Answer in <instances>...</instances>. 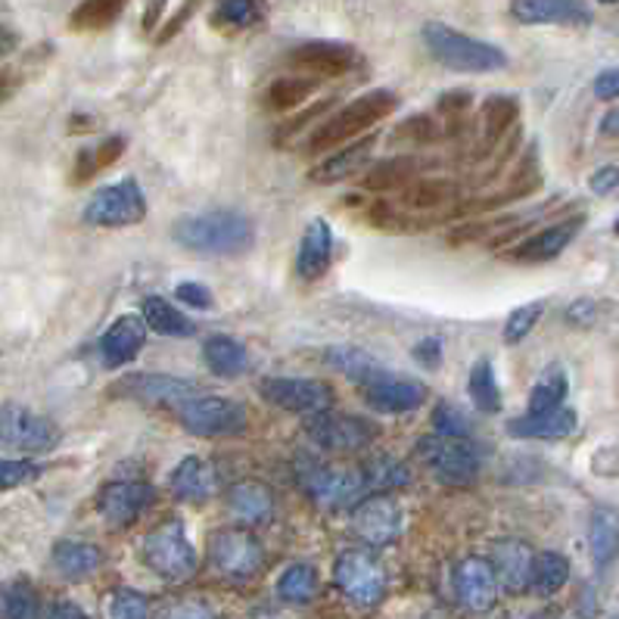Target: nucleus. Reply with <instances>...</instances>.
Here are the masks:
<instances>
[{
    "instance_id": "obj_59",
    "label": "nucleus",
    "mask_w": 619,
    "mask_h": 619,
    "mask_svg": "<svg viewBox=\"0 0 619 619\" xmlns=\"http://www.w3.org/2000/svg\"><path fill=\"white\" fill-rule=\"evenodd\" d=\"M194 10H197L194 3H187V7H181V10H178V16L172 19V25H168V29H165L163 35H159V44H163V41H168V37L175 35V32H178V29H181V25H184V19L194 16Z\"/></svg>"
},
{
    "instance_id": "obj_49",
    "label": "nucleus",
    "mask_w": 619,
    "mask_h": 619,
    "mask_svg": "<svg viewBox=\"0 0 619 619\" xmlns=\"http://www.w3.org/2000/svg\"><path fill=\"white\" fill-rule=\"evenodd\" d=\"M41 476V467L35 461H25V457H0V493L7 489H19L25 483H32Z\"/></svg>"
},
{
    "instance_id": "obj_50",
    "label": "nucleus",
    "mask_w": 619,
    "mask_h": 619,
    "mask_svg": "<svg viewBox=\"0 0 619 619\" xmlns=\"http://www.w3.org/2000/svg\"><path fill=\"white\" fill-rule=\"evenodd\" d=\"M110 619H150V601L134 588H119L110 598Z\"/></svg>"
},
{
    "instance_id": "obj_57",
    "label": "nucleus",
    "mask_w": 619,
    "mask_h": 619,
    "mask_svg": "<svg viewBox=\"0 0 619 619\" xmlns=\"http://www.w3.org/2000/svg\"><path fill=\"white\" fill-rule=\"evenodd\" d=\"M47 619H88V614L75 601H56L54 607H51Z\"/></svg>"
},
{
    "instance_id": "obj_34",
    "label": "nucleus",
    "mask_w": 619,
    "mask_h": 619,
    "mask_svg": "<svg viewBox=\"0 0 619 619\" xmlns=\"http://www.w3.org/2000/svg\"><path fill=\"white\" fill-rule=\"evenodd\" d=\"M566 393H570V383H566L564 367H548L545 374L535 380V386L529 389V405L527 414L532 418H542V414H554L564 408Z\"/></svg>"
},
{
    "instance_id": "obj_43",
    "label": "nucleus",
    "mask_w": 619,
    "mask_h": 619,
    "mask_svg": "<svg viewBox=\"0 0 619 619\" xmlns=\"http://www.w3.org/2000/svg\"><path fill=\"white\" fill-rule=\"evenodd\" d=\"M545 309H548L545 299H535V302H527V306H520V309L510 311L508 321H505V330H501L505 346H520L529 333L535 330V324L542 321Z\"/></svg>"
},
{
    "instance_id": "obj_55",
    "label": "nucleus",
    "mask_w": 619,
    "mask_h": 619,
    "mask_svg": "<svg viewBox=\"0 0 619 619\" xmlns=\"http://www.w3.org/2000/svg\"><path fill=\"white\" fill-rule=\"evenodd\" d=\"M163 619H212V610L202 601H181L172 604Z\"/></svg>"
},
{
    "instance_id": "obj_22",
    "label": "nucleus",
    "mask_w": 619,
    "mask_h": 619,
    "mask_svg": "<svg viewBox=\"0 0 619 619\" xmlns=\"http://www.w3.org/2000/svg\"><path fill=\"white\" fill-rule=\"evenodd\" d=\"M510 16L523 25H588L592 10L566 0H517L510 3Z\"/></svg>"
},
{
    "instance_id": "obj_6",
    "label": "nucleus",
    "mask_w": 619,
    "mask_h": 619,
    "mask_svg": "<svg viewBox=\"0 0 619 619\" xmlns=\"http://www.w3.org/2000/svg\"><path fill=\"white\" fill-rule=\"evenodd\" d=\"M144 219L146 197L137 178H122L110 187H100L81 212V221L91 228H131Z\"/></svg>"
},
{
    "instance_id": "obj_53",
    "label": "nucleus",
    "mask_w": 619,
    "mask_h": 619,
    "mask_svg": "<svg viewBox=\"0 0 619 619\" xmlns=\"http://www.w3.org/2000/svg\"><path fill=\"white\" fill-rule=\"evenodd\" d=\"M588 190H592L595 197H607V194L619 190V165H601L598 172H592Z\"/></svg>"
},
{
    "instance_id": "obj_8",
    "label": "nucleus",
    "mask_w": 619,
    "mask_h": 619,
    "mask_svg": "<svg viewBox=\"0 0 619 619\" xmlns=\"http://www.w3.org/2000/svg\"><path fill=\"white\" fill-rule=\"evenodd\" d=\"M333 583L346 595V601L374 607L386 595V570L365 548H349L333 564Z\"/></svg>"
},
{
    "instance_id": "obj_26",
    "label": "nucleus",
    "mask_w": 619,
    "mask_h": 619,
    "mask_svg": "<svg viewBox=\"0 0 619 619\" xmlns=\"http://www.w3.org/2000/svg\"><path fill=\"white\" fill-rule=\"evenodd\" d=\"M51 561H54L56 573H59L66 583H85V579H91L93 573L100 570V564H103V551L97 545H91V542L63 539V542H56L54 545Z\"/></svg>"
},
{
    "instance_id": "obj_19",
    "label": "nucleus",
    "mask_w": 619,
    "mask_h": 619,
    "mask_svg": "<svg viewBox=\"0 0 619 619\" xmlns=\"http://www.w3.org/2000/svg\"><path fill=\"white\" fill-rule=\"evenodd\" d=\"M455 592L457 601L471 614H486L498 601V576L493 561L486 557H464L455 566Z\"/></svg>"
},
{
    "instance_id": "obj_63",
    "label": "nucleus",
    "mask_w": 619,
    "mask_h": 619,
    "mask_svg": "<svg viewBox=\"0 0 619 619\" xmlns=\"http://www.w3.org/2000/svg\"><path fill=\"white\" fill-rule=\"evenodd\" d=\"M617 234H619V219H617Z\"/></svg>"
},
{
    "instance_id": "obj_23",
    "label": "nucleus",
    "mask_w": 619,
    "mask_h": 619,
    "mask_svg": "<svg viewBox=\"0 0 619 619\" xmlns=\"http://www.w3.org/2000/svg\"><path fill=\"white\" fill-rule=\"evenodd\" d=\"M333 262V228L324 219H311L306 234L299 240L296 272L302 280H321Z\"/></svg>"
},
{
    "instance_id": "obj_32",
    "label": "nucleus",
    "mask_w": 619,
    "mask_h": 619,
    "mask_svg": "<svg viewBox=\"0 0 619 619\" xmlns=\"http://www.w3.org/2000/svg\"><path fill=\"white\" fill-rule=\"evenodd\" d=\"M576 423H579L576 411L561 408V411L542 414V418L523 414V418L508 420V433L513 439H566L576 430Z\"/></svg>"
},
{
    "instance_id": "obj_20",
    "label": "nucleus",
    "mask_w": 619,
    "mask_h": 619,
    "mask_svg": "<svg viewBox=\"0 0 619 619\" xmlns=\"http://www.w3.org/2000/svg\"><path fill=\"white\" fill-rule=\"evenodd\" d=\"M146 321L141 314H122V318H115L110 324V330L100 336V343H97V352H100V362L103 367H110V371H119V367L131 365L137 355H141V349L146 346Z\"/></svg>"
},
{
    "instance_id": "obj_24",
    "label": "nucleus",
    "mask_w": 619,
    "mask_h": 619,
    "mask_svg": "<svg viewBox=\"0 0 619 619\" xmlns=\"http://www.w3.org/2000/svg\"><path fill=\"white\" fill-rule=\"evenodd\" d=\"M168 489L181 501H206L219 489V474L202 457H184L168 476Z\"/></svg>"
},
{
    "instance_id": "obj_44",
    "label": "nucleus",
    "mask_w": 619,
    "mask_h": 619,
    "mask_svg": "<svg viewBox=\"0 0 619 619\" xmlns=\"http://www.w3.org/2000/svg\"><path fill=\"white\" fill-rule=\"evenodd\" d=\"M122 3L119 0H91V3H81L73 13V29L81 32H93V29H107L115 19L122 16Z\"/></svg>"
},
{
    "instance_id": "obj_14",
    "label": "nucleus",
    "mask_w": 619,
    "mask_h": 619,
    "mask_svg": "<svg viewBox=\"0 0 619 619\" xmlns=\"http://www.w3.org/2000/svg\"><path fill=\"white\" fill-rule=\"evenodd\" d=\"M306 433L324 452H358L380 436L377 423L352 418V414H336V411H324V414L306 420Z\"/></svg>"
},
{
    "instance_id": "obj_3",
    "label": "nucleus",
    "mask_w": 619,
    "mask_h": 619,
    "mask_svg": "<svg viewBox=\"0 0 619 619\" xmlns=\"http://www.w3.org/2000/svg\"><path fill=\"white\" fill-rule=\"evenodd\" d=\"M396 110H399V97L393 91L362 93L358 100H352L349 107L321 122V128L309 137V153H324L330 146L362 141L367 128H374Z\"/></svg>"
},
{
    "instance_id": "obj_42",
    "label": "nucleus",
    "mask_w": 619,
    "mask_h": 619,
    "mask_svg": "<svg viewBox=\"0 0 619 619\" xmlns=\"http://www.w3.org/2000/svg\"><path fill=\"white\" fill-rule=\"evenodd\" d=\"M122 153H125V137H110V141H103V144L85 150V153L78 156V165H75V181H88V178H93L100 168L115 163Z\"/></svg>"
},
{
    "instance_id": "obj_47",
    "label": "nucleus",
    "mask_w": 619,
    "mask_h": 619,
    "mask_svg": "<svg viewBox=\"0 0 619 619\" xmlns=\"http://www.w3.org/2000/svg\"><path fill=\"white\" fill-rule=\"evenodd\" d=\"M262 16V7L253 0H224L215 7V25L221 29H246L255 19Z\"/></svg>"
},
{
    "instance_id": "obj_27",
    "label": "nucleus",
    "mask_w": 619,
    "mask_h": 619,
    "mask_svg": "<svg viewBox=\"0 0 619 619\" xmlns=\"http://www.w3.org/2000/svg\"><path fill=\"white\" fill-rule=\"evenodd\" d=\"M228 508L246 527H258V523H268L274 517V493L258 479H243L237 486H231Z\"/></svg>"
},
{
    "instance_id": "obj_2",
    "label": "nucleus",
    "mask_w": 619,
    "mask_h": 619,
    "mask_svg": "<svg viewBox=\"0 0 619 619\" xmlns=\"http://www.w3.org/2000/svg\"><path fill=\"white\" fill-rule=\"evenodd\" d=\"M420 37L427 44L430 56L436 59L439 66L452 69V73H498L508 66V54L501 47H495L489 41L455 32L445 22H427L420 29Z\"/></svg>"
},
{
    "instance_id": "obj_46",
    "label": "nucleus",
    "mask_w": 619,
    "mask_h": 619,
    "mask_svg": "<svg viewBox=\"0 0 619 619\" xmlns=\"http://www.w3.org/2000/svg\"><path fill=\"white\" fill-rule=\"evenodd\" d=\"M433 430L442 439H467L471 436V420L455 401H439L433 408Z\"/></svg>"
},
{
    "instance_id": "obj_16",
    "label": "nucleus",
    "mask_w": 619,
    "mask_h": 619,
    "mask_svg": "<svg viewBox=\"0 0 619 619\" xmlns=\"http://www.w3.org/2000/svg\"><path fill=\"white\" fill-rule=\"evenodd\" d=\"M156 505V486L144 479H115L97 495V510L110 527H131Z\"/></svg>"
},
{
    "instance_id": "obj_11",
    "label": "nucleus",
    "mask_w": 619,
    "mask_h": 619,
    "mask_svg": "<svg viewBox=\"0 0 619 619\" xmlns=\"http://www.w3.org/2000/svg\"><path fill=\"white\" fill-rule=\"evenodd\" d=\"M258 393L274 408H284V411L302 414V418L324 414L333 405L330 383L314 380V377H265L258 383Z\"/></svg>"
},
{
    "instance_id": "obj_5",
    "label": "nucleus",
    "mask_w": 619,
    "mask_h": 619,
    "mask_svg": "<svg viewBox=\"0 0 619 619\" xmlns=\"http://www.w3.org/2000/svg\"><path fill=\"white\" fill-rule=\"evenodd\" d=\"M292 471H296L299 489L321 508H343V505H352L355 498H362L367 493L362 471L330 467V464L311 455L296 457Z\"/></svg>"
},
{
    "instance_id": "obj_45",
    "label": "nucleus",
    "mask_w": 619,
    "mask_h": 619,
    "mask_svg": "<svg viewBox=\"0 0 619 619\" xmlns=\"http://www.w3.org/2000/svg\"><path fill=\"white\" fill-rule=\"evenodd\" d=\"M455 194H457L455 184L433 178V181H420L414 184V187H408L401 200H405V206H411V209H436L442 202L452 200Z\"/></svg>"
},
{
    "instance_id": "obj_35",
    "label": "nucleus",
    "mask_w": 619,
    "mask_h": 619,
    "mask_svg": "<svg viewBox=\"0 0 619 619\" xmlns=\"http://www.w3.org/2000/svg\"><path fill=\"white\" fill-rule=\"evenodd\" d=\"M362 479H365L367 493H393V489H405L411 483L408 467L399 457L393 455H374L371 461L362 464Z\"/></svg>"
},
{
    "instance_id": "obj_60",
    "label": "nucleus",
    "mask_w": 619,
    "mask_h": 619,
    "mask_svg": "<svg viewBox=\"0 0 619 619\" xmlns=\"http://www.w3.org/2000/svg\"><path fill=\"white\" fill-rule=\"evenodd\" d=\"M13 88H16V75L13 73H0V103L13 93Z\"/></svg>"
},
{
    "instance_id": "obj_36",
    "label": "nucleus",
    "mask_w": 619,
    "mask_h": 619,
    "mask_svg": "<svg viewBox=\"0 0 619 619\" xmlns=\"http://www.w3.org/2000/svg\"><path fill=\"white\" fill-rule=\"evenodd\" d=\"M566 579H570V561H566L564 554H557V551L535 554V561H532V583H529V588L535 595L551 598V595H557L564 588Z\"/></svg>"
},
{
    "instance_id": "obj_15",
    "label": "nucleus",
    "mask_w": 619,
    "mask_h": 619,
    "mask_svg": "<svg viewBox=\"0 0 619 619\" xmlns=\"http://www.w3.org/2000/svg\"><path fill=\"white\" fill-rule=\"evenodd\" d=\"M401 529H405V510L393 495L362 498L352 510V532L371 548L399 542Z\"/></svg>"
},
{
    "instance_id": "obj_28",
    "label": "nucleus",
    "mask_w": 619,
    "mask_h": 619,
    "mask_svg": "<svg viewBox=\"0 0 619 619\" xmlns=\"http://www.w3.org/2000/svg\"><path fill=\"white\" fill-rule=\"evenodd\" d=\"M374 146H377V134H367V137L355 141L352 146H343L340 153H330L324 163H318L314 168H311L309 178L314 184L346 181L349 175H355V172H358V168L371 159Z\"/></svg>"
},
{
    "instance_id": "obj_58",
    "label": "nucleus",
    "mask_w": 619,
    "mask_h": 619,
    "mask_svg": "<svg viewBox=\"0 0 619 619\" xmlns=\"http://www.w3.org/2000/svg\"><path fill=\"white\" fill-rule=\"evenodd\" d=\"M19 47V35L13 29H7V25H0V59L3 56H10L13 51Z\"/></svg>"
},
{
    "instance_id": "obj_52",
    "label": "nucleus",
    "mask_w": 619,
    "mask_h": 619,
    "mask_svg": "<svg viewBox=\"0 0 619 619\" xmlns=\"http://www.w3.org/2000/svg\"><path fill=\"white\" fill-rule=\"evenodd\" d=\"M175 296L181 299L184 306H190V309H200V311H209L215 306V299H212V290L209 287H202V284H194V280H184L175 287Z\"/></svg>"
},
{
    "instance_id": "obj_51",
    "label": "nucleus",
    "mask_w": 619,
    "mask_h": 619,
    "mask_svg": "<svg viewBox=\"0 0 619 619\" xmlns=\"http://www.w3.org/2000/svg\"><path fill=\"white\" fill-rule=\"evenodd\" d=\"M607 309H610V306H604L601 299H576V302L566 309V324H570V328H595Z\"/></svg>"
},
{
    "instance_id": "obj_33",
    "label": "nucleus",
    "mask_w": 619,
    "mask_h": 619,
    "mask_svg": "<svg viewBox=\"0 0 619 619\" xmlns=\"http://www.w3.org/2000/svg\"><path fill=\"white\" fill-rule=\"evenodd\" d=\"M141 318L146 321V328L156 330L159 336H194L197 324L184 314L181 309H175L168 299L163 296H146L144 306H141Z\"/></svg>"
},
{
    "instance_id": "obj_31",
    "label": "nucleus",
    "mask_w": 619,
    "mask_h": 619,
    "mask_svg": "<svg viewBox=\"0 0 619 619\" xmlns=\"http://www.w3.org/2000/svg\"><path fill=\"white\" fill-rule=\"evenodd\" d=\"M202 362L206 367L215 374V377H224V380H234L240 377L246 367H250V352L246 346L234 340V336H224V333H215L202 343Z\"/></svg>"
},
{
    "instance_id": "obj_61",
    "label": "nucleus",
    "mask_w": 619,
    "mask_h": 619,
    "mask_svg": "<svg viewBox=\"0 0 619 619\" xmlns=\"http://www.w3.org/2000/svg\"><path fill=\"white\" fill-rule=\"evenodd\" d=\"M601 131L604 134H614V137H619V110H614L607 119L601 122Z\"/></svg>"
},
{
    "instance_id": "obj_25",
    "label": "nucleus",
    "mask_w": 619,
    "mask_h": 619,
    "mask_svg": "<svg viewBox=\"0 0 619 619\" xmlns=\"http://www.w3.org/2000/svg\"><path fill=\"white\" fill-rule=\"evenodd\" d=\"M532 551H529L527 542L520 539H501L495 545L493 554V566L498 583L505 585L508 592H527L529 583H532Z\"/></svg>"
},
{
    "instance_id": "obj_29",
    "label": "nucleus",
    "mask_w": 619,
    "mask_h": 619,
    "mask_svg": "<svg viewBox=\"0 0 619 619\" xmlns=\"http://www.w3.org/2000/svg\"><path fill=\"white\" fill-rule=\"evenodd\" d=\"M588 551L595 570H607L619 557V513L614 508H595L588 520Z\"/></svg>"
},
{
    "instance_id": "obj_12",
    "label": "nucleus",
    "mask_w": 619,
    "mask_h": 619,
    "mask_svg": "<svg viewBox=\"0 0 619 619\" xmlns=\"http://www.w3.org/2000/svg\"><path fill=\"white\" fill-rule=\"evenodd\" d=\"M56 442H59V427L54 420L41 418L22 405L0 408V449L37 455V452L56 449Z\"/></svg>"
},
{
    "instance_id": "obj_9",
    "label": "nucleus",
    "mask_w": 619,
    "mask_h": 619,
    "mask_svg": "<svg viewBox=\"0 0 619 619\" xmlns=\"http://www.w3.org/2000/svg\"><path fill=\"white\" fill-rule=\"evenodd\" d=\"M209 564L228 579H253L265 566V548L250 529H215L209 535Z\"/></svg>"
},
{
    "instance_id": "obj_1",
    "label": "nucleus",
    "mask_w": 619,
    "mask_h": 619,
    "mask_svg": "<svg viewBox=\"0 0 619 619\" xmlns=\"http://www.w3.org/2000/svg\"><path fill=\"white\" fill-rule=\"evenodd\" d=\"M172 240L197 255H246L255 243V224L237 209H212L202 215H184L172 224Z\"/></svg>"
},
{
    "instance_id": "obj_4",
    "label": "nucleus",
    "mask_w": 619,
    "mask_h": 619,
    "mask_svg": "<svg viewBox=\"0 0 619 619\" xmlns=\"http://www.w3.org/2000/svg\"><path fill=\"white\" fill-rule=\"evenodd\" d=\"M141 554H144V564L165 583H187L200 566L197 548L190 545L187 529L175 517L146 532Z\"/></svg>"
},
{
    "instance_id": "obj_37",
    "label": "nucleus",
    "mask_w": 619,
    "mask_h": 619,
    "mask_svg": "<svg viewBox=\"0 0 619 619\" xmlns=\"http://www.w3.org/2000/svg\"><path fill=\"white\" fill-rule=\"evenodd\" d=\"M467 393H471L476 411H483V414H498L501 411V386H498V377H495V367L489 358H479L471 367Z\"/></svg>"
},
{
    "instance_id": "obj_17",
    "label": "nucleus",
    "mask_w": 619,
    "mask_h": 619,
    "mask_svg": "<svg viewBox=\"0 0 619 619\" xmlns=\"http://www.w3.org/2000/svg\"><path fill=\"white\" fill-rule=\"evenodd\" d=\"M358 51L343 41H306L299 47H292L287 54V66L292 73H302L306 78H336L355 69Z\"/></svg>"
},
{
    "instance_id": "obj_54",
    "label": "nucleus",
    "mask_w": 619,
    "mask_h": 619,
    "mask_svg": "<svg viewBox=\"0 0 619 619\" xmlns=\"http://www.w3.org/2000/svg\"><path fill=\"white\" fill-rule=\"evenodd\" d=\"M414 358H418V362L423 367L436 371V367L442 365V340H439V336H430V340H420L418 346H414Z\"/></svg>"
},
{
    "instance_id": "obj_41",
    "label": "nucleus",
    "mask_w": 619,
    "mask_h": 619,
    "mask_svg": "<svg viewBox=\"0 0 619 619\" xmlns=\"http://www.w3.org/2000/svg\"><path fill=\"white\" fill-rule=\"evenodd\" d=\"M420 168L418 159H411V156H405V159H386V163H380L371 175L365 178V187H371V190H380V194H386V190H399V187H405V184L414 178V172Z\"/></svg>"
},
{
    "instance_id": "obj_40",
    "label": "nucleus",
    "mask_w": 619,
    "mask_h": 619,
    "mask_svg": "<svg viewBox=\"0 0 619 619\" xmlns=\"http://www.w3.org/2000/svg\"><path fill=\"white\" fill-rule=\"evenodd\" d=\"M277 595L287 604H309L318 595V570L311 564H292L277 579Z\"/></svg>"
},
{
    "instance_id": "obj_10",
    "label": "nucleus",
    "mask_w": 619,
    "mask_h": 619,
    "mask_svg": "<svg viewBox=\"0 0 619 619\" xmlns=\"http://www.w3.org/2000/svg\"><path fill=\"white\" fill-rule=\"evenodd\" d=\"M418 455L445 486H467L479 474V455L471 439L423 436L418 442Z\"/></svg>"
},
{
    "instance_id": "obj_21",
    "label": "nucleus",
    "mask_w": 619,
    "mask_h": 619,
    "mask_svg": "<svg viewBox=\"0 0 619 619\" xmlns=\"http://www.w3.org/2000/svg\"><path fill=\"white\" fill-rule=\"evenodd\" d=\"M583 224H585L583 215L554 221V224H548L545 231H539V234H532L529 240H523L520 246H513L505 258L520 262V265H542V262H551V258H557V255L564 253L573 240L579 237Z\"/></svg>"
},
{
    "instance_id": "obj_39",
    "label": "nucleus",
    "mask_w": 619,
    "mask_h": 619,
    "mask_svg": "<svg viewBox=\"0 0 619 619\" xmlns=\"http://www.w3.org/2000/svg\"><path fill=\"white\" fill-rule=\"evenodd\" d=\"M318 88L314 78H306V75H284L277 78L272 88L265 91V107L274 112H287L292 107H299L302 100H309V93Z\"/></svg>"
},
{
    "instance_id": "obj_18",
    "label": "nucleus",
    "mask_w": 619,
    "mask_h": 619,
    "mask_svg": "<svg viewBox=\"0 0 619 619\" xmlns=\"http://www.w3.org/2000/svg\"><path fill=\"white\" fill-rule=\"evenodd\" d=\"M362 396L380 414H408V411H418L430 393H427V386L420 380L399 377L396 371H389V374H383L380 380L367 383L365 389H362Z\"/></svg>"
},
{
    "instance_id": "obj_13",
    "label": "nucleus",
    "mask_w": 619,
    "mask_h": 619,
    "mask_svg": "<svg viewBox=\"0 0 619 619\" xmlns=\"http://www.w3.org/2000/svg\"><path fill=\"white\" fill-rule=\"evenodd\" d=\"M110 396L115 399L144 401V405H156V408H178L187 399L200 396V386L194 380H181L172 374H125L110 386Z\"/></svg>"
},
{
    "instance_id": "obj_56",
    "label": "nucleus",
    "mask_w": 619,
    "mask_h": 619,
    "mask_svg": "<svg viewBox=\"0 0 619 619\" xmlns=\"http://www.w3.org/2000/svg\"><path fill=\"white\" fill-rule=\"evenodd\" d=\"M595 97L598 100H617L619 97V66H614V69H604L598 78H595Z\"/></svg>"
},
{
    "instance_id": "obj_38",
    "label": "nucleus",
    "mask_w": 619,
    "mask_h": 619,
    "mask_svg": "<svg viewBox=\"0 0 619 619\" xmlns=\"http://www.w3.org/2000/svg\"><path fill=\"white\" fill-rule=\"evenodd\" d=\"M517 115H520L517 97H510V93H495V97H489V100L483 103V137H486V146L498 144V141L505 137V131L517 122Z\"/></svg>"
},
{
    "instance_id": "obj_7",
    "label": "nucleus",
    "mask_w": 619,
    "mask_h": 619,
    "mask_svg": "<svg viewBox=\"0 0 619 619\" xmlns=\"http://www.w3.org/2000/svg\"><path fill=\"white\" fill-rule=\"evenodd\" d=\"M175 414L181 420L187 433L202 439L215 436H237L246 430V408L234 399H221V396H194L184 405L175 408Z\"/></svg>"
},
{
    "instance_id": "obj_62",
    "label": "nucleus",
    "mask_w": 619,
    "mask_h": 619,
    "mask_svg": "<svg viewBox=\"0 0 619 619\" xmlns=\"http://www.w3.org/2000/svg\"><path fill=\"white\" fill-rule=\"evenodd\" d=\"M0 619H7V592H0Z\"/></svg>"
},
{
    "instance_id": "obj_30",
    "label": "nucleus",
    "mask_w": 619,
    "mask_h": 619,
    "mask_svg": "<svg viewBox=\"0 0 619 619\" xmlns=\"http://www.w3.org/2000/svg\"><path fill=\"white\" fill-rule=\"evenodd\" d=\"M324 362H328L330 367H336L340 374H346L349 380L355 383L358 389H365L367 383L380 380L383 374L393 371V367L380 365L371 352H365V349L358 346H330L328 352H324Z\"/></svg>"
},
{
    "instance_id": "obj_48",
    "label": "nucleus",
    "mask_w": 619,
    "mask_h": 619,
    "mask_svg": "<svg viewBox=\"0 0 619 619\" xmlns=\"http://www.w3.org/2000/svg\"><path fill=\"white\" fill-rule=\"evenodd\" d=\"M7 619H41V604L32 585L16 583L7 588Z\"/></svg>"
}]
</instances>
